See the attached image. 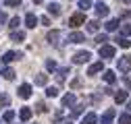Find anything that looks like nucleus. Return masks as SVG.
Listing matches in <instances>:
<instances>
[{"label": "nucleus", "mask_w": 131, "mask_h": 124, "mask_svg": "<svg viewBox=\"0 0 131 124\" xmlns=\"http://www.w3.org/2000/svg\"><path fill=\"white\" fill-rule=\"evenodd\" d=\"M90 58H92V54L83 50V52H77L73 56V62H75V64H85V62H90Z\"/></svg>", "instance_id": "nucleus-1"}, {"label": "nucleus", "mask_w": 131, "mask_h": 124, "mask_svg": "<svg viewBox=\"0 0 131 124\" xmlns=\"http://www.w3.org/2000/svg\"><path fill=\"white\" fill-rule=\"evenodd\" d=\"M81 23H85V14H83V10L71 14V21H69V25H71V27H79Z\"/></svg>", "instance_id": "nucleus-2"}, {"label": "nucleus", "mask_w": 131, "mask_h": 124, "mask_svg": "<svg viewBox=\"0 0 131 124\" xmlns=\"http://www.w3.org/2000/svg\"><path fill=\"white\" fill-rule=\"evenodd\" d=\"M58 39H60V31H56V29L48 31V35H46V41L50 43V45H58Z\"/></svg>", "instance_id": "nucleus-3"}, {"label": "nucleus", "mask_w": 131, "mask_h": 124, "mask_svg": "<svg viewBox=\"0 0 131 124\" xmlns=\"http://www.w3.org/2000/svg\"><path fill=\"white\" fill-rule=\"evenodd\" d=\"M73 103H77V95H75V93H67V95L60 99V105H62V107H69V105H73Z\"/></svg>", "instance_id": "nucleus-4"}, {"label": "nucleus", "mask_w": 131, "mask_h": 124, "mask_svg": "<svg viewBox=\"0 0 131 124\" xmlns=\"http://www.w3.org/2000/svg\"><path fill=\"white\" fill-rule=\"evenodd\" d=\"M114 54H117L114 45H102V48H100V56L102 58H114Z\"/></svg>", "instance_id": "nucleus-5"}, {"label": "nucleus", "mask_w": 131, "mask_h": 124, "mask_svg": "<svg viewBox=\"0 0 131 124\" xmlns=\"http://www.w3.org/2000/svg\"><path fill=\"white\" fill-rule=\"evenodd\" d=\"M71 43H81V41H83L85 39V35L83 33H81V31H71V33H69V37H67Z\"/></svg>", "instance_id": "nucleus-6"}, {"label": "nucleus", "mask_w": 131, "mask_h": 124, "mask_svg": "<svg viewBox=\"0 0 131 124\" xmlns=\"http://www.w3.org/2000/svg\"><path fill=\"white\" fill-rule=\"evenodd\" d=\"M119 70H121V72H129V70H131V60H129L127 56L119 58Z\"/></svg>", "instance_id": "nucleus-7"}, {"label": "nucleus", "mask_w": 131, "mask_h": 124, "mask_svg": "<svg viewBox=\"0 0 131 124\" xmlns=\"http://www.w3.org/2000/svg\"><path fill=\"white\" fill-rule=\"evenodd\" d=\"M102 70H104V64H102V62H94V64H90V68H88V74L94 76V74L102 72Z\"/></svg>", "instance_id": "nucleus-8"}, {"label": "nucleus", "mask_w": 131, "mask_h": 124, "mask_svg": "<svg viewBox=\"0 0 131 124\" xmlns=\"http://www.w3.org/2000/svg\"><path fill=\"white\" fill-rule=\"evenodd\" d=\"M19 97H23V99L31 97V85H29V83H23V85L19 87Z\"/></svg>", "instance_id": "nucleus-9"}, {"label": "nucleus", "mask_w": 131, "mask_h": 124, "mask_svg": "<svg viewBox=\"0 0 131 124\" xmlns=\"http://www.w3.org/2000/svg\"><path fill=\"white\" fill-rule=\"evenodd\" d=\"M94 8H96V14H98V17H106V14H108V6H106L104 2H96Z\"/></svg>", "instance_id": "nucleus-10"}, {"label": "nucleus", "mask_w": 131, "mask_h": 124, "mask_svg": "<svg viewBox=\"0 0 131 124\" xmlns=\"http://www.w3.org/2000/svg\"><path fill=\"white\" fill-rule=\"evenodd\" d=\"M25 25H27V29H34L36 25H38V17L34 12H27V17H25Z\"/></svg>", "instance_id": "nucleus-11"}, {"label": "nucleus", "mask_w": 131, "mask_h": 124, "mask_svg": "<svg viewBox=\"0 0 131 124\" xmlns=\"http://www.w3.org/2000/svg\"><path fill=\"white\" fill-rule=\"evenodd\" d=\"M114 116H117V114H114V110H106V112L102 114L100 122H102V124H110V122L114 120Z\"/></svg>", "instance_id": "nucleus-12"}, {"label": "nucleus", "mask_w": 131, "mask_h": 124, "mask_svg": "<svg viewBox=\"0 0 131 124\" xmlns=\"http://www.w3.org/2000/svg\"><path fill=\"white\" fill-rule=\"evenodd\" d=\"M96 122H98V116H96L94 112L85 114V116H83V120H81V124H96Z\"/></svg>", "instance_id": "nucleus-13"}, {"label": "nucleus", "mask_w": 131, "mask_h": 124, "mask_svg": "<svg viewBox=\"0 0 131 124\" xmlns=\"http://www.w3.org/2000/svg\"><path fill=\"white\" fill-rule=\"evenodd\" d=\"M106 31H108V33H110V31H117L119 29V19H110V21H106Z\"/></svg>", "instance_id": "nucleus-14"}, {"label": "nucleus", "mask_w": 131, "mask_h": 124, "mask_svg": "<svg viewBox=\"0 0 131 124\" xmlns=\"http://www.w3.org/2000/svg\"><path fill=\"white\" fill-rule=\"evenodd\" d=\"M114 101L117 103H125L127 101V91H117L114 93Z\"/></svg>", "instance_id": "nucleus-15"}, {"label": "nucleus", "mask_w": 131, "mask_h": 124, "mask_svg": "<svg viewBox=\"0 0 131 124\" xmlns=\"http://www.w3.org/2000/svg\"><path fill=\"white\" fill-rule=\"evenodd\" d=\"M114 41H117V45H119V48H129V45H131V41H129L127 37H123V35H119Z\"/></svg>", "instance_id": "nucleus-16"}, {"label": "nucleus", "mask_w": 131, "mask_h": 124, "mask_svg": "<svg viewBox=\"0 0 131 124\" xmlns=\"http://www.w3.org/2000/svg\"><path fill=\"white\" fill-rule=\"evenodd\" d=\"M48 12H50V14H54V17H56V14H60V4L50 2V4H48Z\"/></svg>", "instance_id": "nucleus-17"}, {"label": "nucleus", "mask_w": 131, "mask_h": 124, "mask_svg": "<svg viewBox=\"0 0 131 124\" xmlns=\"http://www.w3.org/2000/svg\"><path fill=\"white\" fill-rule=\"evenodd\" d=\"M31 114H34V112H31V110H29V107H23V110L19 112V118H21L23 122H27V120L31 118Z\"/></svg>", "instance_id": "nucleus-18"}, {"label": "nucleus", "mask_w": 131, "mask_h": 124, "mask_svg": "<svg viewBox=\"0 0 131 124\" xmlns=\"http://www.w3.org/2000/svg\"><path fill=\"white\" fill-rule=\"evenodd\" d=\"M2 76H4L6 81H13L17 74H15V70H13V68H2Z\"/></svg>", "instance_id": "nucleus-19"}, {"label": "nucleus", "mask_w": 131, "mask_h": 124, "mask_svg": "<svg viewBox=\"0 0 131 124\" xmlns=\"http://www.w3.org/2000/svg\"><path fill=\"white\" fill-rule=\"evenodd\" d=\"M119 124H131V112H125L119 116Z\"/></svg>", "instance_id": "nucleus-20"}, {"label": "nucleus", "mask_w": 131, "mask_h": 124, "mask_svg": "<svg viewBox=\"0 0 131 124\" xmlns=\"http://www.w3.org/2000/svg\"><path fill=\"white\" fill-rule=\"evenodd\" d=\"M10 60H17V52H4V56H2V62L6 64V62H10Z\"/></svg>", "instance_id": "nucleus-21"}, {"label": "nucleus", "mask_w": 131, "mask_h": 124, "mask_svg": "<svg viewBox=\"0 0 131 124\" xmlns=\"http://www.w3.org/2000/svg\"><path fill=\"white\" fill-rule=\"evenodd\" d=\"M46 95H48V97H56V95H58V87H54V85L46 87Z\"/></svg>", "instance_id": "nucleus-22"}, {"label": "nucleus", "mask_w": 131, "mask_h": 124, "mask_svg": "<svg viewBox=\"0 0 131 124\" xmlns=\"http://www.w3.org/2000/svg\"><path fill=\"white\" fill-rule=\"evenodd\" d=\"M23 37H25L23 31H13V33H10V39L13 41H23Z\"/></svg>", "instance_id": "nucleus-23"}, {"label": "nucleus", "mask_w": 131, "mask_h": 124, "mask_svg": "<svg viewBox=\"0 0 131 124\" xmlns=\"http://www.w3.org/2000/svg\"><path fill=\"white\" fill-rule=\"evenodd\" d=\"M102 76H104V81H106V83H114V81H117V76H114V72H112V70H106Z\"/></svg>", "instance_id": "nucleus-24"}, {"label": "nucleus", "mask_w": 131, "mask_h": 124, "mask_svg": "<svg viewBox=\"0 0 131 124\" xmlns=\"http://www.w3.org/2000/svg\"><path fill=\"white\" fill-rule=\"evenodd\" d=\"M98 29H100V23H98V21H90L88 23V31H90V33H96Z\"/></svg>", "instance_id": "nucleus-25"}, {"label": "nucleus", "mask_w": 131, "mask_h": 124, "mask_svg": "<svg viewBox=\"0 0 131 124\" xmlns=\"http://www.w3.org/2000/svg\"><path fill=\"white\" fill-rule=\"evenodd\" d=\"M77 4H79L81 10H88V8H92V0H79Z\"/></svg>", "instance_id": "nucleus-26"}, {"label": "nucleus", "mask_w": 131, "mask_h": 124, "mask_svg": "<svg viewBox=\"0 0 131 124\" xmlns=\"http://www.w3.org/2000/svg\"><path fill=\"white\" fill-rule=\"evenodd\" d=\"M13 118H15V112H13V110H6V112L2 114V120H4V122H13Z\"/></svg>", "instance_id": "nucleus-27"}, {"label": "nucleus", "mask_w": 131, "mask_h": 124, "mask_svg": "<svg viewBox=\"0 0 131 124\" xmlns=\"http://www.w3.org/2000/svg\"><path fill=\"white\" fill-rule=\"evenodd\" d=\"M46 70L48 72H54L56 70V62L54 60H46Z\"/></svg>", "instance_id": "nucleus-28"}, {"label": "nucleus", "mask_w": 131, "mask_h": 124, "mask_svg": "<svg viewBox=\"0 0 131 124\" xmlns=\"http://www.w3.org/2000/svg\"><path fill=\"white\" fill-rule=\"evenodd\" d=\"M19 23H21V21H19V17H13V19H10V23H8V29H13V31H15V29L19 27Z\"/></svg>", "instance_id": "nucleus-29"}, {"label": "nucleus", "mask_w": 131, "mask_h": 124, "mask_svg": "<svg viewBox=\"0 0 131 124\" xmlns=\"http://www.w3.org/2000/svg\"><path fill=\"white\" fill-rule=\"evenodd\" d=\"M121 35H123V37H129V35H131V25H123V27H121Z\"/></svg>", "instance_id": "nucleus-30"}, {"label": "nucleus", "mask_w": 131, "mask_h": 124, "mask_svg": "<svg viewBox=\"0 0 131 124\" xmlns=\"http://www.w3.org/2000/svg\"><path fill=\"white\" fill-rule=\"evenodd\" d=\"M46 81H48L46 74H38V76H36V85H46Z\"/></svg>", "instance_id": "nucleus-31"}, {"label": "nucleus", "mask_w": 131, "mask_h": 124, "mask_svg": "<svg viewBox=\"0 0 131 124\" xmlns=\"http://www.w3.org/2000/svg\"><path fill=\"white\" fill-rule=\"evenodd\" d=\"M81 114H83V107H81V105H75V107H73V118H77V116H81Z\"/></svg>", "instance_id": "nucleus-32"}, {"label": "nucleus", "mask_w": 131, "mask_h": 124, "mask_svg": "<svg viewBox=\"0 0 131 124\" xmlns=\"http://www.w3.org/2000/svg\"><path fill=\"white\" fill-rule=\"evenodd\" d=\"M46 110H48V105H46V103H38V105H36V112H38V114H44Z\"/></svg>", "instance_id": "nucleus-33"}, {"label": "nucleus", "mask_w": 131, "mask_h": 124, "mask_svg": "<svg viewBox=\"0 0 131 124\" xmlns=\"http://www.w3.org/2000/svg\"><path fill=\"white\" fill-rule=\"evenodd\" d=\"M8 103H10V97L2 93V95H0V105H8Z\"/></svg>", "instance_id": "nucleus-34"}, {"label": "nucleus", "mask_w": 131, "mask_h": 124, "mask_svg": "<svg viewBox=\"0 0 131 124\" xmlns=\"http://www.w3.org/2000/svg\"><path fill=\"white\" fill-rule=\"evenodd\" d=\"M67 72H69V68L62 66V68H58V74H56V76H62V79H64V74H67Z\"/></svg>", "instance_id": "nucleus-35"}, {"label": "nucleus", "mask_w": 131, "mask_h": 124, "mask_svg": "<svg viewBox=\"0 0 131 124\" xmlns=\"http://www.w3.org/2000/svg\"><path fill=\"white\" fill-rule=\"evenodd\" d=\"M4 2H6L8 6H19V4H21V0H4Z\"/></svg>", "instance_id": "nucleus-36"}, {"label": "nucleus", "mask_w": 131, "mask_h": 124, "mask_svg": "<svg viewBox=\"0 0 131 124\" xmlns=\"http://www.w3.org/2000/svg\"><path fill=\"white\" fill-rule=\"evenodd\" d=\"M96 41H98V43H102V41H106V35H98V37H96Z\"/></svg>", "instance_id": "nucleus-37"}, {"label": "nucleus", "mask_w": 131, "mask_h": 124, "mask_svg": "<svg viewBox=\"0 0 131 124\" xmlns=\"http://www.w3.org/2000/svg\"><path fill=\"white\" fill-rule=\"evenodd\" d=\"M42 25H50V19H48V17H42Z\"/></svg>", "instance_id": "nucleus-38"}, {"label": "nucleus", "mask_w": 131, "mask_h": 124, "mask_svg": "<svg viewBox=\"0 0 131 124\" xmlns=\"http://www.w3.org/2000/svg\"><path fill=\"white\" fill-rule=\"evenodd\" d=\"M127 110H129V112H131V99H129V101H127Z\"/></svg>", "instance_id": "nucleus-39"}, {"label": "nucleus", "mask_w": 131, "mask_h": 124, "mask_svg": "<svg viewBox=\"0 0 131 124\" xmlns=\"http://www.w3.org/2000/svg\"><path fill=\"white\" fill-rule=\"evenodd\" d=\"M121 2H125V4H129V2H131V0H121Z\"/></svg>", "instance_id": "nucleus-40"}, {"label": "nucleus", "mask_w": 131, "mask_h": 124, "mask_svg": "<svg viewBox=\"0 0 131 124\" xmlns=\"http://www.w3.org/2000/svg\"><path fill=\"white\" fill-rule=\"evenodd\" d=\"M62 124H73V122H62Z\"/></svg>", "instance_id": "nucleus-41"}, {"label": "nucleus", "mask_w": 131, "mask_h": 124, "mask_svg": "<svg viewBox=\"0 0 131 124\" xmlns=\"http://www.w3.org/2000/svg\"><path fill=\"white\" fill-rule=\"evenodd\" d=\"M36 2H42V0H36Z\"/></svg>", "instance_id": "nucleus-42"}]
</instances>
